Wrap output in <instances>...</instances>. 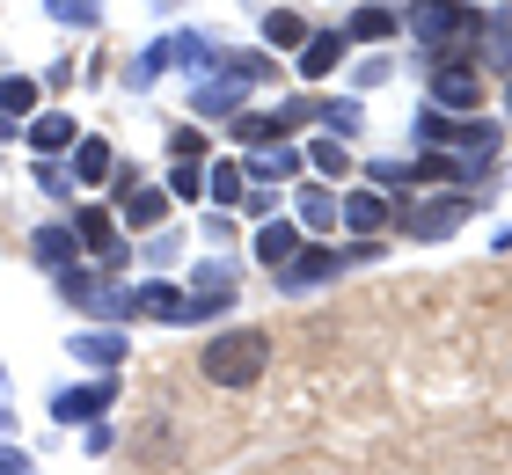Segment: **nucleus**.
Wrapping results in <instances>:
<instances>
[{"mask_svg":"<svg viewBox=\"0 0 512 475\" xmlns=\"http://www.w3.org/2000/svg\"><path fill=\"white\" fill-rule=\"evenodd\" d=\"M271 366V337L264 329H227V337H213L198 351V373L213 380V388H256Z\"/></svg>","mask_w":512,"mask_h":475,"instance_id":"f257e3e1","label":"nucleus"},{"mask_svg":"<svg viewBox=\"0 0 512 475\" xmlns=\"http://www.w3.org/2000/svg\"><path fill=\"white\" fill-rule=\"evenodd\" d=\"M410 30L425 37L432 52H439V44H469V37H476V8H469V0H417V8H410Z\"/></svg>","mask_w":512,"mask_h":475,"instance_id":"f03ea898","label":"nucleus"},{"mask_svg":"<svg viewBox=\"0 0 512 475\" xmlns=\"http://www.w3.org/2000/svg\"><path fill=\"white\" fill-rule=\"evenodd\" d=\"M461 220H469V198H432V205L403 212V234H410V242H439V234H454Z\"/></svg>","mask_w":512,"mask_h":475,"instance_id":"7ed1b4c3","label":"nucleus"},{"mask_svg":"<svg viewBox=\"0 0 512 475\" xmlns=\"http://www.w3.org/2000/svg\"><path fill=\"white\" fill-rule=\"evenodd\" d=\"M432 103L439 110H476L483 103V74H469L461 59H439L432 66Z\"/></svg>","mask_w":512,"mask_h":475,"instance_id":"20e7f679","label":"nucleus"},{"mask_svg":"<svg viewBox=\"0 0 512 475\" xmlns=\"http://www.w3.org/2000/svg\"><path fill=\"white\" fill-rule=\"evenodd\" d=\"M417 139H432V147H476V154H491V147H498V132H491V125H447L439 110L417 117Z\"/></svg>","mask_w":512,"mask_h":475,"instance_id":"39448f33","label":"nucleus"},{"mask_svg":"<svg viewBox=\"0 0 512 475\" xmlns=\"http://www.w3.org/2000/svg\"><path fill=\"white\" fill-rule=\"evenodd\" d=\"M249 249H256V264H264V271H286L293 256H300V227H293V220H264Z\"/></svg>","mask_w":512,"mask_h":475,"instance_id":"423d86ee","label":"nucleus"},{"mask_svg":"<svg viewBox=\"0 0 512 475\" xmlns=\"http://www.w3.org/2000/svg\"><path fill=\"white\" fill-rule=\"evenodd\" d=\"M132 315H154V322H191V293H176V285L147 278V285L132 293Z\"/></svg>","mask_w":512,"mask_h":475,"instance_id":"0eeeda50","label":"nucleus"},{"mask_svg":"<svg viewBox=\"0 0 512 475\" xmlns=\"http://www.w3.org/2000/svg\"><path fill=\"white\" fill-rule=\"evenodd\" d=\"M74 234H81V242L103 256V271H118V264H125V242H118V220H110V212H96V205H88Z\"/></svg>","mask_w":512,"mask_h":475,"instance_id":"6e6552de","label":"nucleus"},{"mask_svg":"<svg viewBox=\"0 0 512 475\" xmlns=\"http://www.w3.org/2000/svg\"><path fill=\"white\" fill-rule=\"evenodd\" d=\"M337 220L352 227V234H381L388 227V198H381V190H359V198L337 205Z\"/></svg>","mask_w":512,"mask_h":475,"instance_id":"1a4fd4ad","label":"nucleus"},{"mask_svg":"<svg viewBox=\"0 0 512 475\" xmlns=\"http://www.w3.org/2000/svg\"><path fill=\"white\" fill-rule=\"evenodd\" d=\"M52 410H59L66 424H96V417L110 410V380H96V388H66V395L52 402Z\"/></svg>","mask_w":512,"mask_h":475,"instance_id":"9d476101","label":"nucleus"},{"mask_svg":"<svg viewBox=\"0 0 512 475\" xmlns=\"http://www.w3.org/2000/svg\"><path fill=\"white\" fill-rule=\"evenodd\" d=\"M344 59V30H330V37H308L300 44V81H330V66Z\"/></svg>","mask_w":512,"mask_h":475,"instance_id":"9b49d317","label":"nucleus"},{"mask_svg":"<svg viewBox=\"0 0 512 475\" xmlns=\"http://www.w3.org/2000/svg\"><path fill=\"white\" fill-rule=\"evenodd\" d=\"M337 271H344V256H330V249H300L278 278H286V285H322V278H337Z\"/></svg>","mask_w":512,"mask_h":475,"instance_id":"f8f14e48","label":"nucleus"},{"mask_svg":"<svg viewBox=\"0 0 512 475\" xmlns=\"http://www.w3.org/2000/svg\"><path fill=\"white\" fill-rule=\"evenodd\" d=\"M74 242H81L74 227H37L30 256H37V264H52V271H74Z\"/></svg>","mask_w":512,"mask_h":475,"instance_id":"ddd939ff","label":"nucleus"},{"mask_svg":"<svg viewBox=\"0 0 512 475\" xmlns=\"http://www.w3.org/2000/svg\"><path fill=\"white\" fill-rule=\"evenodd\" d=\"M395 22H403V15H395L388 0H374V8H359V15H352V30H344V37H359V44H381V37H395Z\"/></svg>","mask_w":512,"mask_h":475,"instance_id":"4468645a","label":"nucleus"},{"mask_svg":"<svg viewBox=\"0 0 512 475\" xmlns=\"http://www.w3.org/2000/svg\"><path fill=\"white\" fill-rule=\"evenodd\" d=\"M125 220L132 227H161L169 220V190H125Z\"/></svg>","mask_w":512,"mask_h":475,"instance_id":"2eb2a0df","label":"nucleus"},{"mask_svg":"<svg viewBox=\"0 0 512 475\" xmlns=\"http://www.w3.org/2000/svg\"><path fill=\"white\" fill-rule=\"evenodd\" d=\"M30 139H37V154H59V147H74V117H66V110H44L37 125H30Z\"/></svg>","mask_w":512,"mask_h":475,"instance_id":"dca6fc26","label":"nucleus"},{"mask_svg":"<svg viewBox=\"0 0 512 475\" xmlns=\"http://www.w3.org/2000/svg\"><path fill=\"white\" fill-rule=\"evenodd\" d=\"M235 103H242V81H198V110L205 117H227Z\"/></svg>","mask_w":512,"mask_h":475,"instance_id":"f3484780","label":"nucleus"},{"mask_svg":"<svg viewBox=\"0 0 512 475\" xmlns=\"http://www.w3.org/2000/svg\"><path fill=\"white\" fill-rule=\"evenodd\" d=\"M242 139V147H264V139H278V117H264V110H235V125H227Z\"/></svg>","mask_w":512,"mask_h":475,"instance_id":"a211bd4d","label":"nucleus"},{"mask_svg":"<svg viewBox=\"0 0 512 475\" xmlns=\"http://www.w3.org/2000/svg\"><path fill=\"white\" fill-rule=\"evenodd\" d=\"M205 190H213L220 205H242V190H249V176H242V161H220V169L205 176Z\"/></svg>","mask_w":512,"mask_h":475,"instance_id":"6ab92c4d","label":"nucleus"},{"mask_svg":"<svg viewBox=\"0 0 512 475\" xmlns=\"http://www.w3.org/2000/svg\"><path fill=\"white\" fill-rule=\"evenodd\" d=\"M74 176L81 183H103L110 176V147H103V139H81V147H74Z\"/></svg>","mask_w":512,"mask_h":475,"instance_id":"aec40b11","label":"nucleus"},{"mask_svg":"<svg viewBox=\"0 0 512 475\" xmlns=\"http://www.w3.org/2000/svg\"><path fill=\"white\" fill-rule=\"evenodd\" d=\"M74 359H88V366H118V359H125V337H81Z\"/></svg>","mask_w":512,"mask_h":475,"instance_id":"412c9836","label":"nucleus"},{"mask_svg":"<svg viewBox=\"0 0 512 475\" xmlns=\"http://www.w3.org/2000/svg\"><path fill=\"white\" fill-rule=\"evenodd\" d=\"M15 110H37V81H22V74L0 81V117H15Z\"/></svg>","mask_w":512,"mask_h":475,"instance_id":"4be33fe9","label":"nucleus"},{"mask_svg":"<svg viewBox=\"0 0 512 475\" xmlns=\"http://www.w3.org/2000/svg\"><path fill=\"white\" fill-rule=\"evenodd\" d=\"M330 220H337L330 190H300V227H330Z\"/></svg>","mask_w":512,"mask_h":475,"instance_id":"5701e85b","label":"nucleus"},{"mask_svg":"<svg viewBox=\"0 0 512 475\" xmlns=\"http://www.w3.org/2000/svg\"><path fill=\"white\" fill-rule=\"evenodd\" d=\"M308 161H315L322 176H344V169H352V154H344L337 139H315V147H308Z\"/></svg>","mask_w":512,"mask_h":475,"instance_id":"b1692460","label":"nucleus"},{"mask_svg":"<svg viewBox=\"0 0 512 475\" xmlns=\"http://www.w3.org/2000/svg\"><path fill=\"white\" fill-rule=\"evenodd\" d=\"M227 81H271V59L264 52H235L227 59Z\"/></svg>","mask_w":512,"mask_h":475,"instance_id":"393cba45","label":"nucleus"},{"mask_svg":"<svg viewBox=\"0 0 512 475\" xmlns=\"http://www.w3.org/2000/svg\"><path fill=\"white\" fill-rule=\"evenodd\" d=\"M264 37H271V44H308V22H300V15H271Z\"/></svg>","mask_w":512,"mask_h":475,"instance_id":"a878e982","label":"nucleus"},{"mask_svg":"<svg viewBox=\"0 0 512 475\" xmlns=\"http://www.w3.org/2000/svg\"><path fill=\"white\" fill-rule=\"evenodd\" d=\"M59 293H66V300H74V307H88V300H96V293H103V285H96V278H88V271H59Z\"/></svg>","mask_w":512,"mask_h":475,"instance_id":"bb28decb","label":"nucleus"},{"mask_svg":"<svg viewBox=\"0 0 512 475\" xmlns=\"http://www.w3.org/2000/svg\"><path fill=\"white\" fill-rule=\"evenodd\" d=\"M322 125H330V132L344 139V132L359 125V103H322Z\"/></svg>","mask_w":512,"mask_h":475,"instance_id":"cd10ccee","label":"nucleus"},{"mask_svg":"<svg viewBox=\"0 0 512 475\" xmlns=\"http://www.w3.org/2000/svg\"><path fill=\"white\" fill-rule=\"evenodd\" d=\"M198 190H205V176L191 169V161H183V169L169 176V198H198Z\"/></svg>","mask_w":512,"mask_h":475,"instance_id":"c85d7f7f","label":"nucleus"},{"mask_svg":"<svg viewBox=\"0 0 512 475\" xmlns=\"http://www.w3.org/2000/svg\"><path fill=\"white\" fill-rule=\"evenodd\" d=\"M388 74H395V66H388V52H381V59H366V66H359V74H352V81H359V88H381Z\"/></svg>","mask_w":512,"mask_h":475,"instance_id":"c756f323","label":"nucleus"},{"mask_svg":"<svg viewBox=\"0 0 512 475\" xmlns=\"http://www.w3.org/2000/svg\"><path fill=\"white\" fill-rule=\"evenodd\" d=\"M52 15H59V22H96V8H88V0H52Z\"/></svg>","mask_w":512,"mask_h":475,"instance_id":"7c9ffc66","label":"nucleus"},{"mask_svg":"<svg viewBox=\"0 0 512 475\" xmlns=\"http://www.w3.org/2000/svg\"><path fill=\"white\" fill-rule=\"evenodd\" d=\"M374 183H388V190H403V183H410V169H403V161H374Z\"/></svg>","mask_w":512,"mask_h":475,"instance_id":"2f4dec72","label":"nucleus"},{"mask_svg":"<svg viewBox=\"0 0 512 475\" xmlns=\"http://www.w3.org/2000/svg\"><path fill=\"white\" fill-rule=\"evenodd\" d=\"M205 154V132H176V161H198Z\"/></svg>","mask_w":512,"mask_h":475,"instance_id":"473e14b6","label":"nucleus"},{"mask_svg":"<svg viewBox=\"0 0 512 475\" xmlns=\"http://www.w3.org/2000/svg\"><path fill=\"white\" fill-rule=\"evenodd\" d=\"M0 475H37V468L22 461V454H8V446H0Z\"/></svg>","mask_w":512,"mask_h":475,"instance_id":"72a5a7b5","label":"nucleus"},{"mask_svg":"<svg viewBox=\"0 0 512 475\" xmlns=\"http://www.w3.org/2000/svg\"><path fill=\"white\" fill-rule=\"evenodd\" d=\"M8 424H15V417H8V410H0V432H8Z\"/></svg>","mask_w":512,"mask_h":475,"instance_id":"f704fd0d","label":"nucleus"}]
</instances>
